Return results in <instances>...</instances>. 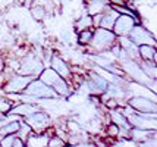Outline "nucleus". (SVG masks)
<instances>
[{
    "instance_id": "1",
    "label": "nucleus",
    "mask_w": 157,
    "mask_h": 147,
    "mask_svg": "<svg viewBox=\"0 0 157 147\" xmlns=\"http://www.w3.org/2000/svg\"><path fill=\"white\" fill-rule=\"evenodd\" d=\"M116 34L112 29L97 27L93 31V37H91V41H90L88 46H91V49L98 52V53H106L116 43Z\"/></svg>"
},
{
    "instance_id": "2",
    "label": "nucleus",
    "mask_w": 157,
    "mask_h": 147,
    "mask_svg": "<svg viewBox=\"0 0 157 147\" xmlns=\"http://www.w3.org/2000/svg\"><path fill=\"white\" fill-rule=\"evenodd\" d=\"M44 63L35 53H28L19 60V66H18V72L22 75H33V77H38L41 71L44 69Z\"/></svg>"
},
{
    "instance_id": "3",
    "label": "nucleus",
    "mask_w": 157,
    "mask_h": 147,
    "mask_svg": "<svg viewBox=\"0 0 157 147\" xmlns=\"http://www.w3.org/2000/svg\"><path fill=\"white\" fill-rule=\"evenodd\" d=\"M22 93L29 94V96H34L37 99H59L57 93H56L50 85L44 84L40 78H34L29 81V84L24 88Z\"/></svg>"
},
{
    "instance_id": "4",
    "label": "nucleus",
    "mask_w": 157,
    "mask_h": 147,
    "mask_svg": "<svg viewBox=\"0 0 157 147\" xmlns=\"http://www.w3.org/2000/svg\"><path fill=\"white\" fill-rule=\"evenodd\" d=\"M35 77L33 75H22V74H12L10 77L5 81V84L2 85V90L6 94H18L22 93L24 88L29 84L31 79H34Z\"/></svg>"
},
{
    "instance_id": "5",
    "label": "nucleus",
    "mask_w": 157,
    "mask_h": 147,
    "mask_svg": "<svg viewBox=\"0 0 157 147\" xmlns=\"http://www.w3.org/2000/svg\"><path fill=\"white\" fill-rule=\"evenodd\" d=\"M24 121L31 126V130L34 133H43V131H46L47 128L52 126V119L48 116V113L46 110H41V109L34 113H31V115H28V116H25Z\"/></svg>"
},
{
    "instance_id": "6",
    "label": "nucleus",
    "mask_w": 157,
    "mask_h": 147,
    "mask_svg": "<svg viewBox=\"0 0 157 147\" xmlns=\"http://www.w3.org/2000/svg\"><path fill=\"white\" fill-rule=\"evenodd\" d=\"M128 37L131 38V41L134 43L135 46H141V44H151L156 46V37L153 35V33H150L148 29H145L143 25L135 24L132 29L129 31Z\"/></svg>"
},
{
    "instance_id": "7",
    "label": "nucleus",
    "mask_w": 157,
    "mask_h": 147,
    "mask_svg": "<svg viewBox=\"0 0 157 147\" xmlns=\"http://www.w3.org/2000/svg\"><path fill=\"white\" fill-rule=\"evenodd\" d=\"M135 24H140V22L134 16L126 15V14H119V16L116 18V21L113 24L112 31L116 34V37H119V35H128Z\"/></svg>"
},
{
    "instance_id": "8",
    "label": "nucleus",
    "mask_w": 157,
    "mask_h": 147,
    "mask_svg": "<svg viewBox=\"0 0 157 147\" xmlns=\"http://www.w3.org/2000/svg\"><path fill=\"white\" fill-rule=\"evenodd\" d=\"M131 107H134L137 112H147V113H156L157 105L156 100H151L147 97H141V96H135V97L128 99L126 102Z\"/></svg>"
},
{
    "instance_id": "9",
    "label": "nucleus",
    "mask_w": 157,
    "mask_h": 147,
    "mask_svg": "<svg viewBox=\"0 0 157 147\" xmlns=\"http://www.w3.org/2000/svg\"><path fill=\"white\" fill-rule=\"evenodd\" d=\"M48 66H50V68H53V69H55L62 78H65L68 83L72 79V71H71V66H69L68 63L65 62L59 55H56V53L52 55V59H50Z\"/></svg>"
},
{
    "instance_id": "10",
    "label": "nucleus",
    "mask_w": 157,
    "mask_h": 147,
    "mask_svg": "<svg viewBox=\"0 0 157 147\" xmlns=\"http://www.w3.org/2000/svg\"><path fill=\"white\" fill-rule=\"evenodd\" d=\"M128 122L131 126L141 128V130H156V119L145 118L140 112H135L128 116Z\"/></svg>"
},
{
    "instance_id": "11",
    "label": "nucleus",
    "mask_w": 157,
    "mask_h": 147,
    "mask_svg": "<svg viewBox=\"0 0 157 147\" xmlns=\"http://www.w3.org/2000/svg\"><path fill=\"white\" fill-rule=\"evenodd\" d=\"M37 110H40V107L37 106V103H27V102H22V103H19V105L12 106L10 110L7 112V115H18V116L25 118V116L37 112Z\"/></svg>"
},
{
    "instance_id": "12",
    "label": "nucleus",
    "mask_w": 157,
    "mask_h": 147,
    "mask_svg": "<svg viewBox=\"0 0 157 147\" xmlns=\"http://www.w3.org/2000/svg\"><path fill=\"white\" fill-rule=\"evenodd\" d=\"M128 137L132 138L134 143H141L148 138H156V130H141V128L131 126L128 131Z\"/></svg>"
},
{
    "instance_id": "13",
    "label": "nucleus",
    "mask_w": 157,
    "mask_h": 147,
    "mask_svg": "<svg viewBox=\"0 0 157 147\" xmlns=\"http://www.w3.org/2000/svg\"><path fill=\"white\" fill-rule=\"evenodd\" d=\"M119 16V12H117L115 7H112L110 5L104 12L101 14V19H100V27L106 29H112L113 28V24L116 21V18Z\"/></svg>"
},
{
    "instance_id": "14",
    "label": "nucleus",
    "mask_w": 157,
    "mask_h": 147,
    "mask_svg": "<svg viewBox=\"0 0 157 147\" xmlns=\"http://www.w3.org/2000/svg\"><path fill=\"white\" fill-rule=\"evenodd\" d=\"M109 116H110V122H115V124L119 125V128L123 130V131H129L131 125H129V122H128V118H126L117 107L109 109Z\"/></svg>"
},
{
    "instance_id": "15",
    "label": "nucleus",
    "mask_w": 157,
    "mask_h": 147,
    "mask_svg": "<svg viewBox=\"0 0 157 147\" xmlns=\"http://www.w3.org/2000/svg\"><path fill=\"white\" fill-rule=\"evenodd\" d=\"M85 3H87L88 15H91V16L97 14H103L110 6L109 0H85Z\"/></svg>"
},
{
    "instance_id": "16",
    "label": "nucleus",
    "mask_w": 157,
    "mask_h": 147,
    "mask_svg": "<svg viewBox=\"0 0 157 147\" xmlns=\"http://www.w3.org/2000/svg\"><path fill=\"white\" fill-rule=\"evenodd\" d=\"M138 56L141 60H148V62L156 63V46H151V44L138 46Z\"/></svg>"
},
{
    "instance_id": "17",
    "label": "nucleus",
    "mask_w": 157,
    "mask_h": 147,
    "mask_svg": "<svg viewBox=\"0 0 157 147\" xmlns=\"http://www.w3.org/2000/svg\"><path fill=\"white\" fill-rule=\"evenodd\" d=\"M0 146L3 147H24L25 143L21 140L16 134H9L0 138Z\"/></svg>"
},
{
    "instance_id": "18",
    "label": "nucleus",
    "mask_w": 157,
    "mask_h": 147,
    "mask_svg": "<svg viewBox=\"0 0 157 147\" xmlns=\"http://www.w3.org/2000/svg\"><path fill=\"white\" fill-rule=\"evenodd\" d=\"M21 119H13L10 122H6V124H2L0 126V138L5 137V135H9V134H16V131L19 130V124H21Z\"/></svg>"
},
{
    "instance_id": "19",
    "label": "nucleus",
    "mask_w": 157,
    "mask_h": 147,
    "mask_svg": "<svg viewBox=\"0 0 157 147\" xmlns=\"http://www.w3.org/2000/svg\"><path fill=\"white\" fill-rule=\"evenodd\" d=\"M87 75H88L90 79H91V81H93V83H94V84H96L97 87H98V88L103 91V93L106 91V88H107V84H109V81H107L106 78L101 77L100 74H97L96 71H90Z\"/></svg>"
},
{
    "instance_id": "20",
    "label": "nucleus",
    "mask_w": 157,
    "mask_h": 147,
    "mask_svg": "<svg viewBox=\"0 0 157 147\" xmlns=\"http://www.w3.org/2000/svg\"><path fill=\"white\" fill-rule=\"evenodd\" d=\"M75 29L76 31H82V29L87 28H93V18L91 15H85V16H81L75 21Z\"/></svg>"
},
{
    "instance_id": "21",
    "label": "nucleus",
    "mask_w": 157,
    "mask_h": 147,
    "mask_svg": "<svg viewBox=\"0 0 157 147\" xmlns=\"http://www.w3.org/2000/svg\"><path fill=\"white\" fill-rule=\"evenodd\" d=\"M31 133H33L31 126L28 125L27 122L24 121V118H22V119H21V124H19V130L16 131V135H18L21 140L25 143V141H27V138L29 137V134H31Z\"/></svg>"
},
{
    "instance_id": "22",
    "label": "nucleus",
    "mask_w": 157,
    "mask_h": 147,
    "mask_svg": "<svg viewBox=\"0 0 157 147\" xmlns=\"http://www.w3.org/2000/svg\"><path fill=\"white\" fill-rule=\"evenodd\" d=\"M29 12L33 15V18L37 19V21H43L47 16V10L43 6H40V5H31L29 6Z\"/></svg>"
},
{
    "instance_id": "23",
    "label": "nucleus",
    "mask_w": 157,
    "mask_h": 147,
    "mask_svg": "<svg viewBox=\"0 0 157 147\" xmlns=\"http://www.w3.org/2000/svg\"><path fill=\"white\" fill-rule=\"evenodd\" d=\"M91 37H93V29L91 28L78 31V43L81 46H88L90 41H91Z\"/></svg>"
},
{
    "instance_id": "24",
    "label": "nucleus",
    "mask_w": 157,
    "mask_h": 147,
    "mask_svg": "<svg viewBox=\"0 0 157 147\" xmlns=\"http://www.w3.org/2000/svg\"><path fill=\"white\" fill-rule=\"evenodd\" d=\"M106 134H107V137L117 138V137H121V128L115 122H109V124H106Z\"/></svg>"
},
{
    "instance_id": "25",
    "label": "nucleus",
    "mask_w": 157,
    "mask_h": 147,
    "mask_svg": "<svg viewBox=\"0 0 157 147\" xmlns=\"http://www.w3.org/2000/svg\"><path fill=\"white\" fill-rule=\"evenodd\" d=\"M13 106V103L10 102V100H7L6 97H3V96H0V113H6L10 110V107Z\"/></svg>"
},
{
    "instance_id": "26",
    "label": "nucleus",
    "mask_w": 157,
    "mask_h": 147,
    "mask_svg": "<svg viewBox=\"0 0 157 147\" xmlns=\"http://www.w3.org/2000/svg\"><path fill=\"white\" fill-rule=\"evenodd\" d=\"M68 143L63 140V138H60L59 135H52L50 138H48V143H47V146L50 147H55V146H66Z\"/></svg>"
},
{
    "instance_id": "27",
    "label": "nucleus",
    "mask_w": 157,
    "mask_h": 147,
    "mask_svg": "<svg viewBox=\"0 0 157 147\" xmlns=\"http://www.w3.org/2000/svg\"><path fill=\"white\" fill-rule=\"evenodd\" d=\"M128 0H109L110 5H117V6H125Z\"/></svg>"
},
{
    "instance_id": "28",
    "label": "nucleus",
    "mask_w": 157,
    "mask_h": 147,
    "mask_svg": "<svg viewBox=\"0 0 157 147\" xmlns=\"http://www.w3.org/2000/svg\"><path fill=\"white\" fill-rule=\"evenodd\" d=\"M5 66H6V63H5V59H3V57L0 56V72H2L3 69H5Z\"/></svg>"
},
{
    "instance_id": "29",
    "label": "nucleus",
    "mask_w": 157,
    "mask_h": 147,
    "mask_svg": "<svg viewBox=\"0 0 157 147\" xmlns=\"http://www.w3.org/2000/svg\"><path fill=\"white\" fill-rule=\"evenodd\" d=\"M0 87H2V84H0ZM0 90H2V88H0Z\"/></svg>"
}]
</instances>
